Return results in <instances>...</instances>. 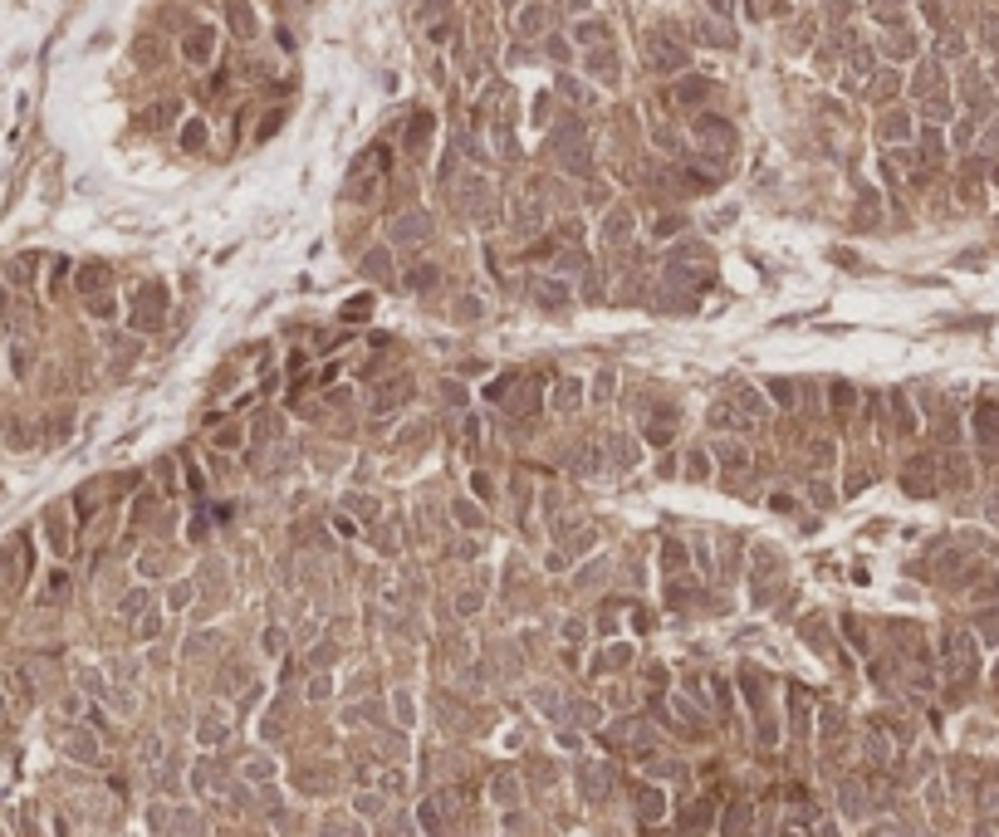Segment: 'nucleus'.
<instances>
[{
    "label": "nucleus",
    "instance_id": "obj_1",
    "mask_svg": "<svg viewBox=\"0 0 999 837\" xmlns=\"http://www.w3.org/2000/svg\"><path fill=\"white\" fill-rule=\"evenodd\" d=\"M382 172H388V152H382V148H368V152L353 162V172H348V197H353V201H368L372 181H378Z\"/></svg>",
    "mask_w": 999,
    "mask_h": 837
},
{
    "label": "nucleus",
    "instance_id": "obj_2",
    "mask_svg": "<svg viewBox=\"0 0 999 837\" xmlns=\"http://www.w3.org/2000/svg\"><path fill=\"white\" fill-rule=\"evenodd\" d=\"M207 50H211V30H197V34H191V44H187V54L201 64V59H207Z\"/></svg>",
    "mask_w": 999,
    "mask_h": 837
},
{
    "label": "nucleus",
    "instance_id": "obj_3",
    "mask_svg": "<svg viewBox=\"0 0 999 837\" xmlns=\"http://www.w3.org/2000/svg\"><path fill=\"white\" fill-rule=\"evenodd\" d=\"M980 40L990 44V50L999 54V15H985V25H980Z\"/></svg>",
    "mask_w": 999,
    "mask_h": 837
},
{
    "label": "nucleus",
    "instance_id": "obj_4",
    "mask_svg": "<svg viewBox=\"0 0 999 837\" xmlns=\"http://www.w3.org/2000/svg\"><path fill=\"white\" fill-rule=\"evenodd\" d=\"M421 230H427V216H407V221L397 226V236H402V240H412V236H421Z\"/></svg>",
    "mask_w": 999,
    "mask_h": 837
},
{
    "label": "nucleus",
    "instance_id": "obj_5",
    "mask_svg": "<svg viewBox=\"0 0 999 837\" xmlns=\"http://www.w3.org/2000/svg\"><path fill=\"white\" fill-rule=\"evenodd\" d=\"M882 132H887V138H907V113H892L882 123Z\"/></svg>",
    "mask_w": 999,
    "mask_h": 837
},
{
    "label": "nucleus",
    "instance_id": "obj_6",
    "mask_svg": "<svg viewBox=\"0 0 999 837\" xmlns=\"http://www.w3.org/2000/svg\"><path fill=\"white\" fill-rule=\"evenodd\" d=\"M887 93H897V74H882V83H877L872 99H887Z\"/></svg>",
    "mask_w": 999,
    "mask_h": 837
},
{
    "label": "nucleus",
    "instance_id": "obj_7",
    "mask_svg": "<svg viewBox=\"0 0 999 837\" xmlns=\"http://www.w3.org/2000/svg\"><path fill=\"white\" fill-rule=\"evenodd\" d=\"M990 142H999V118H994V128H990Z\"/></svg>",
    "mask_w": 999,
    "mask_h": 837
},
{
    "label": "nucleus",
    "instance_id": "obj_8",
    "mask_svg": "<svg viewBox=\"0 0 999 837\" xmlns=\"http://www.w3.org/2000/svg\"><path fill=\"white\" fill-rule=\"evenodd\" d=\"M441 5H447V0H427V10H441Z\"/></svg>",
    "mask_w": 999,
    "mask_h": 837
}]
</instances>
